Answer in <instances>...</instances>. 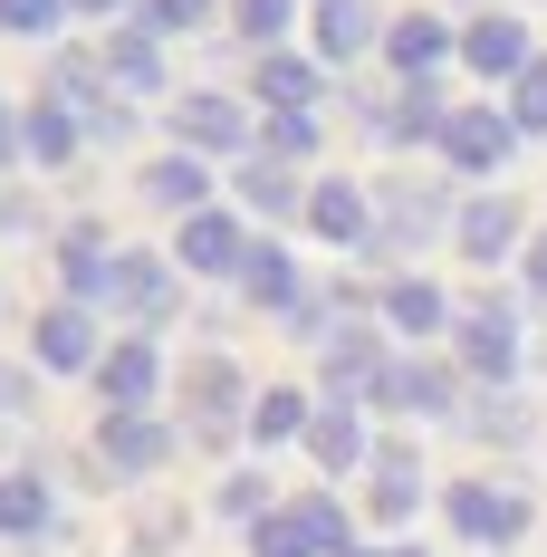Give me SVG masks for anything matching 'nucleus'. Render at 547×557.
Masks as SVG:
<instances>
[{
  "label": "nucleus",
  "instance_id": "28",
  "mask_svg": "<svg viewBox=\"0 0 547 557\" xmlns=\"http://www.w3.org/2000/svg\"><path fill=\"white\" fill-rule=\"evenodd\" d=\"M433 222H442L433 193H423V183H394V202H384V240H423Z\"/></svg>",
  "mask_w": 547,
  "mask_h": 557
},
{
  "label": "nucleus",
  "instance_id": "27",
  "mask_svg": "<svg viewBox=\"0 0 547 557\" xmlns=\"http://www.w3.org/2000/svg\"><path fill=\"white\" fill-rule=\"evenodd\" d=\"M327 375H336V385H365V394H375V375H384L375 336H365V327H346V336H327Z\"/></svg>",
  "mask_w": 547,
  "mask_h": 557
},
{
  "label": "nucleus",
  "instance_id": "8",
  "mask_svg": "<svg viewBox=\"0 0 547 557\" xmlns=\"http://www.w3.org/2000/svg\"><path fill=\"white\" fill-rule=\"evenodd\" d=\"M461 58H471L481 77H519V67H538V58H529V29H519V20H499V10L461 29Z\"/></svg>",
  "mask_w": 547,
  "mask_h": 557
},
{
  "label": "nucleus",
  "instance_id": "31",
  "mask_svg": "<svg viewBox=\"0 0 547 557\" xmlns=\"http://www.w3.org/2000/svg\"><path fill=\"white\" fill-rule=\"evenodd\" d=\"M509 125H519V135H547V58L509 77Z\"/></svg>",
  "mask_w": 547,
  "mask_h": 557
},
{
  "label": "nucleus",
  "instance_id": "30",
  "mask_svg": "<svg viewBox=\"0 0 547 557\" xmlns=\"http://www.w3.org/2000/svg\"><path fill=\"white\" fill-rule=\"evenodd\" d=\"M0 529H10V539H29V529H49V491H39L29 471H20V481H0Z\"/></svg>",
  "mask_w": 547,
  "mask_h": 557
},
{
  "label": "nucleus",
  "instance_id": "25",
  "mask_svg": "<svg viewBox=\"0 0 547 557\" xmlns=\"http://www.w3.org/2000/svg\"><path fill=\"white\" fill-rule=\"evenodd\" d=\"M308 451H318L327 471H356V461H365V433H356V413H346V404L308 413Z\"/></svg>",
  "mask_w": 547,
  "mask_h": 557
},
{
  "label": "nucleus",
  "instance_id": "5",
  "mask_svg": "<svg viewBox=\"0 0 547 557\" xmlns=\"http://www.w3.org/2000/svg\"><path fill=\"white\" fill-rule=\"evenodd\" d=\"M173 135H183L192 154H240V145H250V115L231 107V97H183V107H173Z\"/></svg>",
  "mask_w": 547,
  "mask_h": 557
},
{
  "label": "nucleus",
  "instance_id": "35",
  "mask_svg": "<svg viewBox=\"0 0 547 557\" xmlns=\"http://www.w3.org/2000/svg\"><path fill=\"white\" fill-rule=\"evenodd\" d=\"M58 20H67V0H0V29L10 39H49Z\"/></svg>",
  "mask_w": 547,
  "mask_h": 557
},
{
  "label": "nucleus",
  "instance_id": "34",
  "mask_svg": "<svg viewBox=\"0 0 547 557\" xmlns=\"http://www.w3.org/2000/svg\"><path fill=\"white\" fill-rule=\"evenodd\" d=\"M288 10H298V0H231V29L270 49V39H288Z\"/></svg>",
  "mask_w": 547,
  "mask_h": 557
},
{
  "label": "nucleus",
  "instance_id": "3",
  "mask_svg": "<svg viewBox=\"0 0 547 557\" xmlns=\"http://www.w3.org/2000/svg\"><path fill=\"white\" fill-rule=\"evenodd\" d=\"M461 366H471V375H509V366H519V318H509V308H499V298H481V308H461Z\"/></svg>",
  "mask_w": 547,
  "mask_h": 557
},
{
  "label": "nucleus",
  "instance_id": "29",
  "mask_svg": "<svg viewBox=\"0 0 547 557\" xmlns=\"http://www.w3.org/2000/svg\"><path fill=\"white\" fill-rule=\"evenodd\" d=\"M29 154H39V164H67V154H77V115L58 107H29Z\"/></svg>",
  "mask_w": 547,
  "mask_h": 557
},
{
  "label": "nucleus",
  "instance_id": "24",
  "mask_svg": "<svg viewBox=\"0 0 547 557\" xmlns=\"http://www.w3.org/2000/svg\"><path fill=\"white\" fill-rule=\"evenodd\" d=\"M318 87H327V77H318V67H308V58H260V97H270L278 115H298V107H318Z\"/></svg>",
  "mask_w": 547,
  "mask_h": 557
},
{
  "label": "nucleus",
  "instance_id": "11",
  "mask_svg": "<svg viewBox=\"0 0 547 557\" xmlns=\"http://www.w3.org/2000/svg\"><path fill=\"white\" fill-rule=\"evenodd\" d=\"M29 346H39V366H58V375H77V366H107V356H97V327H87V308H49Z\"/></svg>",
  "mask_w": 547,
  "mask_h": 557
},
{
  "label": "nucleus",
  "instance_id": "19",
  "mask_svg": "<svg viewBox=\"0 0 547 557\" xmlns=\"http://www.w3.org/2000/svg\"><path fill=\"white\" fill-rule=\"evenodd\" d=\"M442 318H451V308H442L433 278H394V288H384V327L394 336H433Z\"/></svg>",
  "mask_w": 547,
  "mask_h": 557
},
{
  "label": "nucleus",
  "instance_id": "21",
  "mask_svg": "<svg viewBox=\"0 0 547 557\" xmlns=\"http://www.w3.org/2000/svg\"><path fill=\"white\" fill-rule=\"evenodd\" d=\"M145 193H154L164 212H183V222H192V212H212V202H202V193H212V173L192 164V154H164V164L145 173Z\"/></svg>",
  "mask_w": 547,
  "mask_h": 557
},
{
  "label": "nucleus",
  "instance_id": "32",
  "mask_svg": "<svg viewBox=\"0 0 547 557\" xmlns=\"http://www.w3.org/2000/svg\"><path fill=\"white\" fill-rule=\"evenodd\" d=\"M250 433H260V443L308 433V394H260V404H250Z\"/></svg>",
  "mask_w": 547,
  "mask_h": 557
},
{
  "label": "nucleus",
  "instance_id": "12",
  "mask_svg": "<svg viewBox=\"0 0 547 557\" xmlns=\"http://www.w3.org/2000/svg\"><path fill=\"white\" fill-rule=\"evenodd\" d=\"M97 451H107L115 471H154L173 451V433L154 423V413H107V433H97Z\"/></svg>",
  "mask_w": 547,
  "mask_h": 557
},
{
  "label": "nucleus",
  "instance_id": "23",
  "mask_svg": "<svg viewBox=\"0 0 547 557\" xmlns=\"http://www.w3.org/2000/svg\"><path fill=\"white\" fill-rule=\"evenodd\" d=\"M442 125H451V115H442L433 97L413 87V97H394V107H375V145H423V135L442 145Z\"/></svg>",
  "mask_w": 547,
  "mask_h": 557
},
{
  "label": "nucleus",
  "instance_id": "45",
  "mask_svg": "<svg viewBox=\"0 0 547 557\" xmlns=\"http://www.w3.org/2000/svg\"><path fill=\"white\" fill-rule=\"evenodd\" d=\"M365 557H423V548H365Z\"/></svg>",
  "mask_w": 547,
  "mask_h": 557
},
{
  "label": "nucleus",
  "instance_id": "42",
  "mask_svg": "<svg viewBox=\"0 0 547 557\" xmlns=\"http://www.w3.org/2000/svg\"><path fill=\"white\" fill-rule=\"evenodd\" d=\"M10 154H29V115H10V107H0V164H10Z\"/></svg>",
  "mask_w": 547,
  "mask_h": 557
},
{
  "label": "nucleus",
  "instance_id": "37",
  "mask_svg": "<svg viewBox=\"0 0 547 557\" xmlns=\"http://www.w3.org/2000/svg\"><path fill=\"white\" fill-rule=\"evenodd\" d=\"M308 145H318V107H298V115L270 125V154H308Z\"/></svg>",
  "mask_w": 547,
  "mask_h": 557
},
{
  "label": "nucleus",
  "instance_id": "2",
  "mask_svg": "<svg viewBox=\"0 0 547 557\" xmlns=\"http://www.w3.org/2000/svg\"><path fill=\"white\" fill-rule=\"evenodd\" d=\"M451 529L481 539V548H509V539L529 529V500H519V491H490V481H461V491H451Z\"/></svg>",
  "mask_w": 547,
  "mask_h": 557
},
{
  "label": "nucleus",
  "instance_id": "4",
  "mask_svg": "<svg viewBox=\"0 0 547 557\" xmlns=\"http://www.w3.org/2000/svg\"><path fill=\"white\" fill-rule=\"evenodd\" d=\"M125 87H115L97 58H58V107H87V135H125V107H115Z\"/></svg>",
  "mask_w": 547,
  "mask_h": 557
},
{
  "label": "nucleus",
  "instance_id": "9",
  "mask_svg": "<svg viewBox=\"0 0 547 557\" xmlns=\"http://www.w3.org/2000/svg\"><path fill=\"white\" fill-rule=\"evenodd\" d=\"M107 77L125 97H145V87H164V29L154 20H135L125 39H107Z\"/></svg>",
  "mask_w": 547,
  "mask_h": 557
},
{
  "label": "nucleus",
  "instance_id": "38",
  "mask_svg": "<svg viewBox=\"0 0 547 557\" xmlns=\"http://www.w3.org/2000/svg\"><path fill=\"white\" fill-rule=\"evenodd\" d=\"M260 557H318V548H308L298 519H260Z\"/></svg>",
  "mask_w": 547,
  "mask_h": 557
},
{
  "label": "nucleus",
  "instance_id": "17",
  "mask_svg": "<svg viewBox=\"0 0 547 557\" xmlns=\"http://www.w3.org/2000/svg\"><path fill=\"white\" fill-rule=\"evenodd\" d=\"M442 49H461V39L442 29L433 10H413V20H394V29H384V58H394L403 77H423V67H442Z\"/></svg>",
  "mask_w": 547,
  "mask_h": 557
},
{
  "label": "nucleus",
  "instance_id": "14",
  "mask_svg": "<svg viewBox=\"0 0 547 557\" xmlns=\"http://www.w3.org/2000/svg\"><path fill=\"white\" fill-rule=\"evenodd\" d=\"M375 49V0H318V58H365Z\"/></svg>",
  "mask_w": 547,
  "mask_h": 557
},
{
  "label": "nucleus",
  "instance_id": "7",
  "mask_svg": "<svg viewBox=\"0 0 547 557\" xmlns=\"http://www.w3.org/2000/svg\"><path fill=\"white\" fill-rule=\"evenodd\" d=\"M240 260H250V231L231 222V212H192V222H183V270H240Z\"/></svg>",
  "mask_w": 547,
  "mask_h": 557
},
{
  "label": "nucleus",
  "instance_id": "41",
  "mask_svg": "<svg viewBox=\"0 0 547 557\" xmlns=\"http://www.w3.org/2000/svg\"><path fill=\"white\" fill-rule=\"evenodd\" d=\"M471 433H490V443H519V433H529V413H519V404H481V423H471Z\"/></svg>",
  "mask_w": 547,
  "mask_h": 557
},
{
  "label": "nucleus",
  "instance_id": "16",
  "mask_svg": "<svg viewBox=\"0 0 547 557\" xmlns=\"http://www.w3.org/2000/svg\"><path fill=\"white\" fill-rule=\"evenodd\" d=\"M375 404H394V413H451V375L442 366H384Z\"/></svg>",
  "mask_w": 547,
  "mask_h": 557
},
{
  "label": "nucleus",
  "instance_id": "33",
  "mask_svg": "<svg viewBox=\"0 0 547 557\" xmlns=\"http://www.w3.org/2000/svg\"><path fill=\"white\" fill-rule=\"evenodd\" d=\"M288 519L308 529V548H318V557H346V509H336V500H298Z\"/></svg>",
  "mask_w": 547,
  "mask_h": 557
},
{
  "label": "nucleus",
  "instance_id": "43",
  "mask_svg": "<svg viewBox=\"0 0 547 557\" xmlns=\"http://www.w3.org/2000/svg\"><path fill=\"white\" fill-rule=\"evenodd\" d=\"M529 288H538V298H547V231H538V240H529Z\"/></svg>",
  "mask_w": 547,
  "mask_h": 557
},
{
  "label": "nucleus",
  "instance_id": "10",
  "mask_svg": "<svg viewBox=\"0 0 547 557\" xmlns=\"http://www.w3.org/2000/svg\"><path fill=\"white\" fill-rule=\"evenodd\" d=\"M107 298L125 308V318H145V327H154V318L173 308V270H164V260H145V250H135V260H115Z\"/></svg>",
  "mask_w": 547,
  "mask_h": 557
},
{
  "label": "nucleus",
  "instance_id": "22",
  "mask_svg": "<svg viewBox=\"0 0 547 557\" xmlns=\"http://www.w3.org/2000/svg\"><path fill=\"white\" fill-rule=\"evenodd\" d=\"M231 413H240V375H231V356H202V366H192V423L221 433Z\"/></svg>",
  "mask_w": 547,
  "mask_h": 557
},
{
  "label": "nucleus",
  "instance_id": "39",
  "mask_svg": "<svg viewBox=\"0 0 547 557\" xmlns=\"http://www.w3.org/2000/svg\"><path fill=\"white\" fill-rule=\"evenodd\" d=\"M260 509H270V491H260L250 471H240V481H221V519H260Z\"/></svg>",
  "mask_w": 547,
  "mask_h": 557
},
{
  "label": "nucleus",
  "instance_id": "20",
  "mask_svg": "<svg viewBox=\"0 0 547 557\" xmlns=\"http://www.w3.org/2000/svg\"><path fill=\"white\" fill-rule=\"evenodd\" d=\"M58 270H67V288H77V298H107V278H115L107 231H97V222H77V231H67V250H58Z\"/></svg>",
  "mask_w": 547,
  "mask_h": 557
},
{
  "label": "nucleus",
  "instance_id": "13",
  "mask_svg": "<svg viewBox=\"0 0 547 557\" xmlns=\"http://www.w3.org/2000/svg\"><path fill=\"white\" fill-rule=\"evenodd\" d=\"M154 375H164V366H154V336L115 346L107 366H97V385H107V404H115V413H145V394H154Z\"/></svg>",
  "mask_w": 547,
  "mask_h": 557
},
{
  "label": "nucleus",
  "instance_id": "44",
  "mask_svg": "<svg viewBox=\"0 0 547 557\" xmlns=\"http://www.w3.org/2000/svg\"><path fill=\"white\" fill-rule=\"evenodd\" d=\"M67 10H87V20H97V10H125V0H67Z\"/></svg>",
  "mask_w": 547,
  "mask_h": 557
},
{
  "label": "nucleus",
  "instance_id": "26",
  "mask_svg": "<svg viewBox=\"0 0 547 557\" xmlns=\"http://www.w3.org/2000/svg\"><path fill=\"white\" fill-rule=\"evenodd\" d=\"M423 481H413V451H375V519H413Z\"/></svg>",
  "mask_w": 547,
  "mask_h": 557
},
{
  "label": "nucleus",
  "instance_id": "36",
  "mask_svg": "<svg viewBox=\"0 0 547 557\" xmlns=\"http://www.w3.org/2000/svg\"><path fill=\"white\" fill-rule=\"evenodd\" d=\"M240 193H250V212H288V202H298V183L278 164H240Z\"/></svg>",
  "mask_w": 547,
  "mask_h": 557
},
{
  "label": "nucleus",
  "instance_id": "40",
  "mask_svg": "<svg viewBox=\"0 0 547 557\" xmlns=\"http://www.w3.org/2000/svg\"><path fill=\"white\" fill-rule=\"evenodd\" d=\"M145 20H154V29H202V20H212V0H154Z\"/></svg>",
  "mask_w": 547,
  "mask_h": 557
},
{
  "label": "nucleus",
  "instance_id": "15",
  "mask_svg": "<svg viewBox=\"0 0 547 557\" xmlns=\"http://www.w3.org/2000/svg\"><path fill=\"white\" fill-rule=\"evenodd\" d=\"M308 231H318V240H375V212H365L356 183H318V193H308Z\"/></svg>",
  "mask_w": 547,
  "mask_h": 557
},
{
  "label": "nucleus",
  "instance_id": "18",
  "mask_svg": "<svg viewBox=\"0 0 547 557\" xmlns=\"http://www.w3.org/2000/svg\"><path fill=\"white\" fill-rule=\"evenodd\" d=\"M240 288H250L260 308H288V318H298V260H288L278 240H250V260H240Z\"/></svg>",
  "mask_w": 547,
  "mask_h": 557
},
{
  "label": "nucleus",
  "instance_id": "1",
  "mask_svg": "<svg viewBox=\"0 0 547 557\" xmlns=\"http://www.w3.org/2000/svg\"><path fill=\"white\" fill-rule=\"evenodd\" d=\"M509 145H519V125L490 115V107H451V125H442V154H451L461 173H499V164H509Z\"/></svg>",
  "mask_w": 547,
  "mask_h": 557
},
{
  "label": "nucleus",
  "instance_id": "6",
  "mask_svg": "<svg viewBox=\"0 0 547 557\" xmlns=\"http://www.w3.org/2000/svg\"><path fill=\"white\" fill-rule=\"evenodd\" d=\"M461 260H481V270H490V260H509V240H519V202H509V193H481V202H461Z\"/></svg>",
  "mask_w": 547,
  "mask_h": 557
}]
</instances>
